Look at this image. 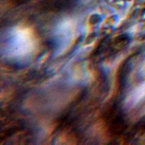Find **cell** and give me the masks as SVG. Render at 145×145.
Returning a JSON list of instances; mask_svg holds the SVG:
<instances>
[{
    "mask_svg": "<svg viewBox=\"0 0 145 145\" xmlns=\"http://www.w3.org/2000/svg\"><path fill=\"white\" fill-rule=\"evenodd\" d=\"M18 2H24V0H18Z\"/></svg>",
    "mask_w": 145,
    "mask_h": 145,
    "instance_id": "6da1fadb",
    "label": "cell"
}]
</instances>
